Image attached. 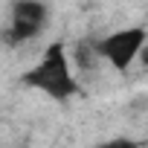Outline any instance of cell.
<instances>
[{"label":"cell","mask_w":148,"mask_h":148,"mask_svg":"<svg viewBox=\"0 0 148 148\" xmlns=\"http://www.w3.org/2000/svg\"><path fill=\"white\" fill-rule=\"evenodd\" d=\"M21 84L44 93L52 102H70L82 90V84L76 79L73 58H70V52L61 41H52L44 49V55L38 58V64H32L29 70L21 73Z\"/></svg>","instance_id":"6da1fadb"},{"label":"cell","mask_w":148,"mask_h":148,"mask_svg":"<svg viewBox=\"0 0 148 148\" xmlns=\"http://www.w3.org/2000/svg\"><path fill=\"white\" fill-rule=\"evenodd\" d=\"M96 148H142V142L131 136H110V139H102Z\"/></svg>","instance_id":"8992f818"},{"label":"cell","mask_w":148,"mask_h":148,"mask_svg":"<svg viewBox=\"0 0 148 148\" xmlns=\"http://www.w3.org/2000/svg\"><path fill=\"white\" fill-rule=\"evenodd\" d=\"M47 26H35V23H23V21H6V26L0 29V44L3 47H21V44H29L35 41Z\"/></svg>","instance_id":"3957f363"},{"label":"cell","mask_w":148,"mask_h":148,"mask_svg":"<svg viewBox=\"0 0 148 148\" xmlns=\"http://www.w3.org/2000/svg\"><path fill=\"white\" fill-rule=\"evenodd\" d=\"M93 44H96L99 61H108L116 73H125V70H131L134 61L142 58V49L148 47V29L139 26V23L122 26V29H113Z\"/></svg>","instance_id":"7a4b0ae2"},{"label":"cell","mask_w":148,"mask_h":148,"mask_svg":"<svg viewBox=\"0 0 148 148\" xmlns=\"http://www.w3.org/2000/svg\"><path fill=\"white\" fill-rule=\"evenodd\" d=\"M9 18L12 21H23V23H35V26H47L49 6L41 3V0H18L9 9Z\"/></svg>","instance_id":"277c9868"},{"label":"cell","mask_w":148,"mask_h":148,"mask_svg":"<svg viewBox=\"0 0 148 148\" xmlns=\"http://www.w3.org/2000/svg\"><path fill=\"white\" fill-rule=\"evenodd\" d=\"M18 148H26V145H18Z\"/></svg>","instance_id":"ba28073f"},{"label":"cell","mask_w":148,"mask_h":148,"mask_svg":"<svg viewBox=\"0 0 148 148\" xmlns=\"http://www.w3.org/2000/svg\"><path fill=\"white\" fill-rule=\"evenodd\" d=\"M96 61H99L96 44H93V41H79V44H76V58H73V67H79V70H93Z\"/></svg>","instance_id":"5b68a950"},{"label":"cell","mask_w":148,"mask_h":148,"mask_svg":"<svg viewBox=\"0 0 148 148\" xmlns=\"http://www.w3.org/2000/svg\"><path fill=\"white\" fill-rule=\"evenodd\" d=\"M139 61H142V64H145V67H148V47H145V49H142V58H139Z\"/></svg>","instance_id":"52a82bcc"}]
</instances>
